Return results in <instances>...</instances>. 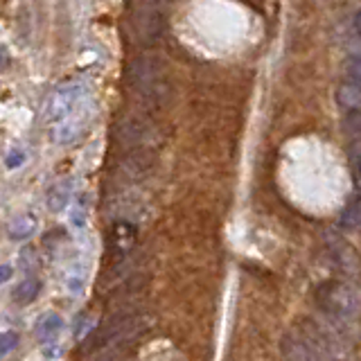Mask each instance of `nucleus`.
<instances>
[{"label": "nucleus", "instance_id": "nucleus-1", "mask_svg": "<svg viewBox=\"0 0 361 361\" xmlns=\"http://www.w3.org/2000/svg\"><path fill=\"white\" fill-rule=\"evenodd\" d=\"M316 307L334 330L350 338L348 327L361 319V291L348 280H327L316 289Z\"/></svg>", "mask_w": 361, "mask_h": 361}, {"label": "nucleus", "instance_id": "nucleus-2", "mask_svg": "<svg viewBox=\"0 0 361 361\" xmlns=\"http://www.w3.org/2000/svg\"><path fill=\"white\" fill-rule=\"evenodd\" d=\"M131 82H133V88L138 90V95L145 99V104L152 109L163 106L169 97V84H167L165 71L161 61L154 59V56H145V59H138L133 63Z\"/></svg>", "mask_w": 361, "mask_h": 361}, {"label": "nucleus", "instance_id": "nucleus-3", "mask_svg": "<svg viewBox=\"0 0 361 361\" xmlns=\"http://www.w3.org/2000/svg\"><path fill=\"white\" fill-rule=\"evenodd\" d=\"M165 27V5L163 0H138L133 5L131 30L133 37L142 45H152L158 41Z\"/></svg>", "mask_w": 361, "mask_h": 361}, {"label": "nucleus", "instance_id": "nucleus-4", "mask_svg": "<svg viewBox=\"0 0 361 361\" xmlns=\"http://www.w3.org/2000/svg\"><path fill=\"white\" fill-rule=\"evenodd\" d=\"M84 95H86L84 86L79 82H66L61 86H56L48 99V120L61 122L63 118L73 116L79 109V104H82Z\"/></svg>", "mask_w": 361, "mask_h": 361}, {"label": "nucleus", "instance_id": "nucleus-5", "mask_svg": "<svg viewBox=\"0 0 361 361\" xmlns=\"http://www.w3.org/2000/svg\"><path fill=\"white\" fill-rule=\"evenodd\" d=\"M135 237H138V228H135V224L131 221H116L113 224V228H111V248H113V253H116L118 257L122 255H127L133 244H135Z\"/></svg>", "mask_w": 361, "mask_h": 361}, {"label": "nucleus", "instance_id": "nucleus-6", "mask_svg": "<svg viewBox=\"0 0 361 361\" xmlns=\"http://www.w3.org/2000/svg\"><path fill=\"white\" fill-rule=\"evenodd\" d=\"M86 120H88V116L86 113H82V111H75L73 116H68V118H63L56 127L52 129V140L56 142V145H68V142H73L77 135H79V131H82V127L86 124Z\"/></svg>", "mask_w": 361, "mask_h": 361}, {"label": "nucleus", "instance_id": "nucleus-7", "mask_svg": "<svg viewBox=\"0 0 361 361\" xmlns=\"http://www.w3.org/2000/svg\"><path fill=\"white\" fill-rule=\"evenodd\" d=\"M336 104L345 111H357L361 109V84L350 82V79H341V84L336 86Z\"/></svg>", "mask_w": 361, "mask_h": 361}, {"label": "nucleus", "instance_id": "nucleus-8", "mask_svg": "<svg viewBox=\"0 0 361 361\" xmlns=\"http://www.w3.org/2000/svg\"><path fill=\"white\" fill-rule=\"evenodd\" d=\"M61 330H63L61 316L59 314H45L37 323V338L43 345H50L61 336Z\"/></svg>", "mask_w": 361, "mask_h": 361}, {"label": "nucleus", "instance_id": "nucleus-9", "mask_svg": "<svg viewBox=\"0 0 361 361\" xmlns=\"http://www.w3.org/2000/svg\"><path fill=\"white\" fill-rule=\"evenodd\" d=\"M37 226H39V221L32 212H23V214H18V217L11 219L7 233L14 242H25L34 233H37Z\"/></svg>", "mask_w": 361, "mask_h": 361}, {"label": "nucleus", "instance_id": "nucleus-10", "mask_svg": "<svg viewBox=\"0 0 361 361\" xmlns=\"http://www.w3.org/2000/svg\"><path fill=\"white\" fill-rule=\"evenodd\" d=\"M71 197H73V183H71V180H68V178L56 180V183L48 192V208L52 212H61L68 206Z\"/></svg>", "mask_w": 361, "mask_h": 361}, {"label": "nucleus", "instance_id": "nucleus-11", "mask_svg": "<svg viewBox=\"0 0 361 361\" xmlns=\"http://www.w3.org/2000/svg\"><path fill=\"white\" fill-rule=\"evenodd\" d=\"M330 255L334 259V264L341 271H345V274H353V271L357 269V253L350 246H345L343 242L332 244L330 246Z\"/></svg>", "mask_w": 361, "mask_h": 361}, {"label": "nucleus", "instance_id": "nucleus-12", "mask_svg": "<svg viewBox=\"0 0 361 361\" xmlns=\"http://www.w3.org/2000/svg\"><path fill=\"white\" fill-rule=\"evenodd\" d=\"M39 293H41V280L30 276V278L23 280L20 285H16V289H14L11 296H14L16 305H30V302H34L39 298Z\"/></svg>", "mask_w": 361, "mask_h": 361}, {"label": "nucleus", "instance_id": "nucleus-13", "mask_svg": "<svg viewBox=\"0 0 361 361\" xmlns=\"http://www.w3.org/2000/svg\"><path fill=\"white\" fill-rule=\"evenodd\" d=\"M341 226H345L350 231L361 228V195H357V199L348 203V208L341 214Z\"/></svg>", "mask_w": 361, "mask_h": 361}, {"label": "nucleus", "instance_id": "nucleus-14", "mask_svg": "<svg viewBox=\"0 0 361 361\" xmlns=\"http://www.w3.org/2000/svg\"><path fill=\"white\" fill-rule=\"evenodd\" d=\"M350 172H353V188L361 195V145H353L350 149Z\"/></svg>", "mask_w": 361, "mask_h": 361}, {"label": "nucleus", "instance_id": "nucleus-15", "mask_svg": "<svg viewBox=\"0 0 361 361\" xmlns=\"http://www.w3.org/2000/svg\"><path fill=\"white\" fill-rule=\"evenodd\" d=\"M343 79L361 84V54H350L343 63Z\"/></svg>", "mask_w": 361, "mask_h": 361}, {"label": "nucleus", "instance_id": "nucleus-16", "mask_svg": "<svg viewBox=\"0 0 361 361\" xmlns=\"http://www.w3.org/2000/svg\"><path fill=\"white\" fill-rule=\"evenodd\" d=\"M18 341H20L18 332H14V330L0 332V357H7L9 353H14L16 345H18Z\"/></svg>", "mask_w": 361, "mask_h": 361}, {"label": "nucleus", "instance_id": "nucleus-17", "mask_svg": "<svg viewBox=\"0 0 361 361\" xmlns=\"http://www.w3.org/2000/svg\"><path fill=\"white\" fill-rule=\"evenodd\" d=\"M25 163V154H23L20 149H9L7 152V156H5V165L9 167V169H16L18 165H23Z\"/></svg>", "mask_w": 361, "mask_h": 361}, {"label": "nucleus", "instance_id": "nucleus-18", "mask_svg": "<svg viewBox=\"0 0 361 361\" xmlns=\"http://www.w3.org/2000/svg\"><path fill=\"white\" fill-rule=\"evenodd\" d=\"M11 276H14V269H11L9 264H0V285H5Z\"/></svg>", "mask_w": 361, "mask_h": 361}, {"label": "nucleus", "instance_id": "nucleus-19", "mask_svg": "<svg viewBox=\"0 0 361 361\" xmlns=\"http://www.w3.org/2000/svg\"><path fill=\"white\" fill-rule=\"evenodd\" d=\"M353 30H355V34L361 39V9L355 14V20H353Z\"/></svg>", "mask_w": 361, "mask_h": 361}, {"label": "nucleus", "instance_id": "nucleus-20", "mask_svg": "<svg viewBox=\"0 0 361 361\" xmlns=\"http://www.w3.org/2000/svg\"><path fill=\"white\" fill-rule=\"evenodd\" d=\"M5 63V59H3V52H0V66H3Z\"/></svg>", "mask_w": 361, "mask_h": 361}]
</instances>
